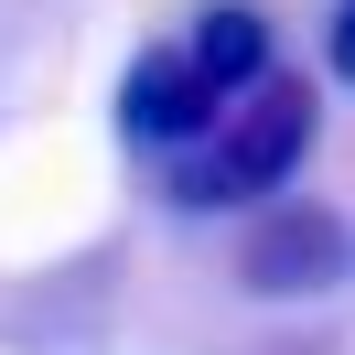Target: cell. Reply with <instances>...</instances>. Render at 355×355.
<instances>
[{
    "mask_svg": "<svg viewBox=\"0 0 355 355\" xmlns=\"http://www.w3.org/2000/svg\"><path fill=\"white\" fill-rule=\"evenodd\" d=\"M302 151H312V87L269 65L205 140L162 151V194L194 205V216H216V205H269V194L291 183V162H302Z\"/></svg>",
    "mask_w": 355,
    "mask_h": 355,
    "instance_id": "cell-1",
    "label": "cell"
},
{
    "mask_svg": "<svg viewBox=\"0 0 355 355\" xmlns=\"http://www.w3.org/2000/svg\"><path fill=\"white\" fill-rule=\"evenodd\" d=\"M226 108V87L205 76L194 44H151L130 76H119V130L140 140V151H183V140H205Z\"/></svg>",
    "mask_w": 355,
    "mask_h": 355,
    "instance_id": "cell-2",
    "label": "cell"
},
{
    "mask_svg": "<svg viewBox=\"0 0 355 355\" xmlns=\"http://www.w3.org/2000/svg\"><path fill=\"white\" fill-rule=\"evenodd\" d=\"M345 216H323V205H269L259 226H248V248H237V280L248 291H334L345 280Z\"/></svg>",
    "mask_w": 355,
    "mask_h": 355,
    "instance_id": "cell-3",
    "label": "cell"
},
{
    "mask_svg": "<svg viewBox=\"0 0 355 355\" xmlns=\"http://www.w3.org/2000/svg\"><path fill=\"white\" fill-rule=\"evenodd\" d=\"M183 44L205 54V76H216L226 97H248L269 76V11H248V0H216V11H194V33Z\"/></svg>",
    "mask_w": 355,
    "mask_h": 355,
    "instance_id": "cell-4",
    "label": "cell"
},
{
    "mask_svg": "<svg viewBox=\"0 0 355 355\" xmlns=\"http://www.w3.org/2000/svg\"><path fill=\"white\" fill-rule=\"evenodd\" d=\"M323 54H334V76L355 87V11H334V44H323Z\"/></svg>",
    "mask_w": 355,
    "mask_h": 355,
    "instance_id": "cell-5",
    "label": "cell"
},
{
    "mask_svg": "<svg viewBox=\"0 0 355 355\" xmlns=\"http://www.w3.org/2000/svg\"><path fill=\"white\" fill-rule=\"evenodd\" d=\"M345 11H355V0H345Z\"/></svg>",
    "mask_w": 355,
    "mask_h": 355,
    "instance_id": "cell-6",
    "label": "cell"
}]
</instances>
